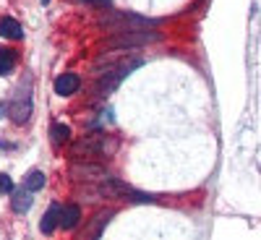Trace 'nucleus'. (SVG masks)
Returning <instances> with one entry per match:
<instances>
[{
	"label": "nucleus",
	"instance_id": "obj_1",
	"mask_svg": "<svg viewBox=\"0 0 261 240\" xmlns=\"http://www.w3.org/2000/svg\"><path fill=\"white\" fill-rule=\"evenodd\" d=\"M144 60L141 58H125V60H115L110 65L99 63V78H97V89L102 94H110L113 89H118V86L123 84V78L128 73H134L136 68H141Z\"/></svg>",
	"mask_w": 261,
	"mask_h": 240
},
{
	"label": "nucleus",
	"instance_id": "obj_2",
	"mask_svg": "<svg viewBox=\"0 0 261 240\" xmlns=\"http://www.w3.org/2000/svg\"><path fill=\"white\" fill-rule=\"evenodd\" d=\"M99 26L105 32L113 34H134V32H149L157 26V21H151L146 16L139 13H110V16H102L99 18Z\"/></svg>",
	"mask_w": 261,
	"mask_h": 240
},
{
	"label": "nucleus",
	"instance_id": "obj_3",
	"mask_svg": "<svg viewBox=\"0 0 261 240\" xmlns=\"http://www.w3.org/2000/svg\"><path fill=\"white\" fill-rule=\"evenodd\" d=\"M115 149H118V141L107 139V136H86V139L73 144L71 159H89V162H94L99 157H110Z\"/></svg>",
	"mask_w": 261,
	"mask_h": 240
},
{
	"label": "nucleus",
	"instance_id": "obj_4",
	"mask_svg": "<svg viewBox=\"0 0 261 240\" xmlns=\"http://www.w3.org/2000/svg\"><path fill=\"white\" fill-rule=\"evenodd\" d=\"M32 107H34V86H32V78H27L8 102V118L16 125H24L32 118Z\"/></svg>",
	"mask_w": 261,
	"mask_h": 240
},
{
	"label": "nucleus",
	"instance_id": "obj_5",
	"mask_svg": "<svg viewBox=\"0 0 261 240\" xmlns=\"http://www.w3.org/2000/svg\"><path fill=\"white\" fill-rule=\"evenodd\" d=\"M102 193L110 196V199H118V201H134V204H151L157 201L154 193H144L139 188H130L128 183H120V180H107L102 185Z\"/></svg>",
	"mask_w": 261,
	"mask_h": 240
},
{
	"label": "nucleus",
	"instance_id": "obj_6",
	"mask_svg": "<svg viewBox=\"0 0 261 240\" xmlns=\"http://www.w3.org/2000/svg\"><path fill=\"white\" fill-rule=\"evenodd\" d=\"M162 34L149 29V32H134V34H113L105 42V50H128V47H141L149 42H160Z\"/></svg>",
	"mask_w": 261,
	"mask_h": 240
},
{
	"label": "nucleus",
	"instance_id": "obj_7",
	"mask_svg": "<svg viewBox=\"0 0 261 240\" xmlns=\"http://www.w3.org/2000/svg\"><path fill=\"white\" fill-rule=\"evenodd\" d=\"M79 86H81V78L76 73H60L55 78V92L60 97H73L79 92Z\"/></svg>",
	"mask_w": 261,
	"mask_h": 240
},
{
	"label": "nucleus",
	"instance_id": "obj_8",
	"mask_svg": "<svg viewBox=\"0 0 261 240\" xmlns=\"http://www.w3.org/2000/svg\"><path fill=\"white\" fill-rule=\"evenodd\" d=\"M60 214H63V206H60V204H53L45 214H42V220H39V230L45 232V235H53V232L60 227Z\"/></svg>",
	"mask_w": 261,
	"mask_h": 240
},
{
	"label": "nucleus",
	"instance_id": "obj_9",
	"mask_svg": "<svg viewBox=\"0 0 261 240\" xmlns=\"http://www.w3.org/2000/svg\"><path fill=\"white\" fill-rule=\"evenodd\" d=\"M0 37L3 39H24V26L13 16H3L0 18Z\"/></svg>",
	"mask_w": 261,
	"mask_h": 240
},
{
	"label": "nucleus",
	"instance_id": "obj_10",
	"mask_svg": "<svg viewBox=\"0 0 261 240\" xmlns=\"http://www.w3.org/2000/svg\"><path fill=\"white\" fill-rule=\"evenodd\" d=\"M32 204H34V199H32V191L21 188V191H13V193H11V209H13L16 214H24V211H29V209H32Z\"/></svg>",
	"mask_w": 261,
	"mask_h": 240
},
{
	"label": "nucleus",
	"instance_id": "obj_11",
	"mask_svg": "<svg viewBox=\"0 0 261 240\" xmlns=\"http://www.w3.org/2000/svg\"><path fill=\"white\" fill-rule=\"evenodd\" d=\"M81 220V209L76 204H68V206H63V214H60V227L63 230H73Z\"/></svg>",
	"mask_w": 261,
	"mask_h": 240
},
{
	"label": "nucleus",
	"instance_id": "obj_12",
	"mask_svg": "<svg viewBox=\"0 0 261 240\" xmlns=\"http://www.w3.org/2000/svg\"><path fill=\"white\" fill-rule=\"evenodd\" d=\"M16 52L11 47H0V76H8L16 68Z\"/></svg>",
	"mask_w": 261,
	"mask_h": 240
},
{
	"label": "nucleus",
	"instance_id": "obj_13",
	"mask_svg": "<svg viewBox=\"0 0 261 240\" xmlns=\"http://www.w3.org/2000/svg\"><path fill=\"white\" fill-rule=\"evenodd\" d=\"M45 183H47L45 172L34 170V172H29V175H27V180H24V188H27V191H32V193H37V191H42V188H45Z\"/></svg>",
	"mask_w": 261,
	"mask_h": 240
},
{
	"label": "nucleus",
	"instance_id": "obj_14",
	"mask_svg": "<svg viewBox=\"0 0 261 240\" xmlns=\"http://www.w3.org/2000/svg\"><path fill=\"white\" fill-rule=\"evenodd\" d=\"M50 139H53L55 144L71 141V128H68V125H63V123H53V125H50Z\"/></svg>",
	"mask_w": 261,
	"mask_h": 240
},
{
	"label": "nucleus",
	"instance_id": "obj_15",
	"mask_svg": "<svg viewBox=\"0 0 261 240\" xmlns=\"http://www.w3.org/2000/svg\"><path fill=\"white\" fill-rule=\"evenodd\" d=\"M0 193H13V180L6 172H0Z\"/></svg>",
	"mask_w": 261,
	"mask_h": 240
},
{
	"label": "nucleus",
	"instance_id": "obj_16",
	"mask_svg": "<svg viewBox=\"0 0 261 240\" xmlns=\"http://www.w3.org/2000/svg\"><path fill=\"white\" fill-rule=\"evenodd\" d=\"M84 3H89V6H94V8H110L113 0H84Z\"/></svg>",
	"mask_w": 261,
	"mask_h": 240
},
{
	"label": "nucleus",
	"instance_id": "obj_17",
	"mask_svg": "<svg viewBox=\"0 0 261 240\" xmlns=\"http://www.w3.org/2000/svg\"><path fill=\"white\" fill-rule=\"evenodd\" d=\"M42 3H50V0H42Z\"/></svg>",
	"mask_w": 261,
	"mask_h": 240
}]
</instances>
